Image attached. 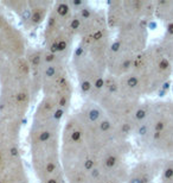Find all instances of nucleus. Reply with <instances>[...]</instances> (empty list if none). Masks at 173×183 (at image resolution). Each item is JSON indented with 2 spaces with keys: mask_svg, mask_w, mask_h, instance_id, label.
I'll use <instances>...</instances> for the list:
<instances>
[{
  "mask_svg": "<svg viewBox=\"0 0 173 183\" xmlns=\"http://www.w3.org/2000/svg\"><path fill=\"white\" fill-rule=\"evenodd\" d=\"M88 100L101 107L126 140L136 133L147 117V101L125 98L120 93L117 79L108 74L104 76L103 87Z\"/></svg>",
  "mask_w": 173,
  "mask_h": 183,
  "instance_id": "f03ea898",
  "label": "nucleus"
},
{
  "mask_svg": "<svg viewBox=\"0 0 173 183\" xmlns=\"http://www.w3.org/2000/svg\"><path fill=\"white\" fill-rule=\"evenodd\" d=\"M77 37L75 17L68 1H53L45 20L44 46L63 61H70L73 39Z\"/></svg>",
  "mask_w": 173,
  "mask_h": 183,
  "instance_id": "39448f33",
  "label": "nucleus"
},
{
  "mask_svg": "<svg viewBox=\"0 0 173 183\" xmlns=\"http://www.w3.org/2000/svg\"><path fill=\"white\" fill-rule=\"evenodd\" d=\"M129 71L140 81L145 94L149 95L159 90L168 81L172 75L173 66L165 57L158 44H153L136 55Z\"/></svg>",
  "mask_w": 173,
  "mask_h": 183,
  "instance_id": "0eeeda50",
  "label": "nucleus"
},
{
  "mask_svg": "<svg viewBox=\"0 0 173 183\" xmlns=\"http://www.w3.org/2000/svg\"><path fill=\"white\" fill-rule=\"evenodd\" d=\"M27 50L23 32L8 20L0 6V58L11 61L25 56Z\"/></svg>",
  "mask_w": 173,
  "mask_h": 183,
  "instance_id": "9b49d317",
  "label": "nucleus"
},
{
  "mask_svg": "<svg viewBox=\"0 0 173 183\" xmlns=\"http://www.w3.org/2000/svg\"><path fill=\"white\" fill-rule=\"evenodd\" d=\"M71 66L83 96L89 98L103 87L106 69L97 64L80 45L72 51Z\"/></svg>",
  "mask_w": 173,
  "mask_h": 183,
  "instance_id": "1a4fd4ad",
  "label": "nucleus"
},
{
  "mask_svg": "<svg viewBox=\"0 0 173 183\" xmlns=\"http://www.w3.org/2000/svg\"><path fill=\"white\" fill-rule=\"evenodd\" d=\"M147 150L162 156H173V127L139 137Z\"/></svg>",
  "mask_w": 173,
  "mask_h": 183,
  "instance_id": "f3484780",
  "label": "nucleus"
},
{
  "mask_svg": "<svg viewBox=\"0 0 173 183\" xmlns=\"http://www.w3.org/2000/svg\"><path fill=\"white\" fill-rule=\"evenodd\" d=\"M0 183H30L24 161H19L10 165L0 175Z\"/></svg>",
  "mask_w": 173,
  "mask_h": 183,
  "instance_id": "aec40b11",
  "label": "nucleus"
},
{
  "mask_svg": "<svg viewBox=\"0 0 173 183\" xmlns=\"http://www.w3.org/2000/svg\"><path fill=\"white\" fill-rule=\"evenodd\" d=\"M23 123L0 118V175L10 165L21 161L20 130Z\"/></svg>",
  "mask_w": 173,
  "mask_h": 183,
  "instance_id": "9d476101",
  "label": "nucleus"
},
{
  "mask_svg": "<svg viewBox=\"0 0 173 183\" xmlns=\"http://www.w3.org/2000/svg\"><path fill=\"white\" fill-rule=\"evenodd\" d=\"M110 44H112L110 29L108 26L94 31L84 37H81L78 43V45L86 54L104 69H106L107 56H108Z\"/></svg>",
  "mask_w": 173,
  "mask_h": 183,
  "instance_id": "ddd939ff",
  "label": "nucleus"
},
{
  "mask_svg": "<svg viewBox=\"0 0 173 183\" xmlns=\"http://www.w3.org/2000/svg\"><path fill=\"white\" fill-rule=\"evenodd\" d=\"M77 114L84 128L89 151L95 158L110 145L119 141H128L120 136L113 121L95 102L86 100Z\"/></svg>",
  "mask_w": 173,
  "mask_h": 183,
  "instance_id": "423d86ee",
  "label": "nucleus"
},
{
  "mask_svg": "<svg viewBox=\"0 0 173 183\" xmlns=\"http://www.w3.org/2000/svg\"><path fill=\"white\" fill-rule=\"evenodd\" d=\"M147 23L130 24L117 31L115 41L134 55H139L147 48Z\"/></svg>",
  "mask_w": 173,
  "mask_h": 183,
  "instance_id": "4468645a",
  "label": "nucleus"
},
{
  "mask_svg": "<svg viewBox=\"0 0 173 183\" xmlns=\"http://www.w3.org/2000/svg\"><path fill=\"white\" fill-rule=\"evenodd\" d=\"M154 17L166 24L173 23V0L154 1Z\"/></svg>",
  "mask_w": 173,
  "mask_h": 183,
  "instance_id": "412c9836",
  "label": "nucleus"
},
{
  "mask_svg": "<svg viewBox=\"0 0 173 183\" xmlns=\"http://www.w3.org/2000/svg\"><path fill=\"white\" fill-rule=\"evenodd\" d=\"M69 115L64 112L57 100L52 96H42L40 101L38 102L33 115H32V123L44 124V123H58L62 124L63 119Z\"/></svg>",
  "mask_w": 173,
  "mask_h": 183,
  "instance_id": "dca6fc26",
  "label": "nucleus"
},
{
  "mask_svg": "<svg viewBox=\"0 0 173 183\" xmlns=\"http://www.w3.org/2000/svg\"><path fill=\"white\" fill-rule=\"evenodd\" d=\"M53 1L50 0H27V14L21 23L25 30H34L46 20Z\"/></svg>",
  "mask_w": 173,
  "mask_h": 183,
  "instance_id": "a211bd4d",
  "label": "nucleus"
},
{
  "mask_svg": "<svg viewBox=\"0 0 173 183\" xmlns=\"http://www.w3.org/2000/svg\"><path fill=\"white\" fill-rule=\"evenodd\" d=\"M0 6L12 11L20 18V23L24 22L27 14V0H2Z\"/></svg>",
  "mask_w": 173,
  "mask_h": 183,
  "instance_id": "5701e85b",
  "label": "nucleus"
},
{
  "mask_svg": "<svg viewBox=\"0 0 173 183\" xmlns=\"http://www.w3.org/2000/svg\"><path fill=\"white\" fill-rule=\"evenodd\" d=\"M60 130L58 123H31L27 134L31 165L39 183H65L60 165Z\"/></svg>",
  "mask_w": 173,
  "mask_h": 183,
  "instance_id": "f257e3e1",
  "label": "nucleus"
},
{
  "mask_svg": "<svg viewBox=\"0 0 173 183\" xmlns=\"http://www.w3.org/2000/svg\"><path fill=\"white\" fill-rule=\"evenodd\" d=\"M160 167L159 162H141L129 170L126 183H152Z\"/></svg>",
  "mask_w": 173,
  "mask_h": 183,
  "instance_id": "6ab92c4d",
  "label": "nucleus"
},
{
  "mask_svg": "<svg viewBox=\"0 0 173 183\" xmlns=\"http://www.w3.org/2000/svg\"><path fill=\"white\" fill-rule=\"evenodd\" d=\"M109 29L119 31L130 24L147 23L154 18V1L149 0H117L108 5L106 13Z\"/></svg>",
  "mask_w": 173,
  "mask_h": 183,
  "instance_id": "6e6552de",
  "label": "nucleus"
},
{
  "mask_svg": "<svg viewBox=\"0 0 173 183\" xmlns=\"http://www.w3.org/2000/svg\"><path fill=\"white\" fill-rule=\"evenodd\" d=\"M171 127H173L172 101H147V117L135 134L141 137Z\"/></svg>",
  "mask_w": 173,
  "mask_h": 183,
  "instance_id": "f8f14e48",
  "label": "nucleus"
},
{
  "mask_svg": "<svg viewBox=\"0 0 173 183\" xmlns=\"http://www.w3.org/2000/svg\"><path fill=\"white\" fill-rule=\"evenodd\" d=\"M6 62H7V59H4V58H0V73L2 71V69H4V67H5V64H6Z\"/></svg>",
  "mask_w": 173,
  "mask_h": 183,
  "instance_id": "393cba45",
  "label": "nucleus"
},
{
  "mask_svg": "<svg viewBox=\"0 0 173 183\" xmlns=\"http://www.w3.org/2000/svg\"><path fill=\"white\" fill-rule=\"evenodd\" d=\"M95 164L78 114H69L60 130V165L67 183H91L90 171Z\"/></svg>",
  "mask_w": 173,
  "mask_h": 183,
  "instance_id": "20e7f679",
  "label": "nucleus"
},
{
  "mask_svg": "<svg viewBox=\"0 0 173 183\" xmlns=\"http://www.w3.org/2000/svg\"><path fill=\"white\" fill-rule=\"evenodd\" d=\"M158 45L161 49V51L164 52L165 57L173 66V23L166 24V32L161 42L158 43Z\"/></svg>",
  "mask_w": 173,
  "mask_h": 183,
  "instance_id": "4be33fe9",
  "label": "nucleus"
},
{
  "mask_svg": "<svg viewBox=\"0 0 173 183\" xmlns=\"http://www.w3.org/2000/svg\"><path fill=\"white\" fill-rule=\"evenodd\" d=\"M135 57L136 55L122 48L115 39L112 41L107 56V63H106L107 74L113 77L120 79L132 69Z\"/></svg>",
  "mask_w": 173,
  "mask_h": 183,
  "instance_id": "2eb2a0df",
  "label": "nucleus"
},
{
  "mask_svg": "<svg viewBox=\"0 0 173 183\" xmlns=\"http://www.w3.org/2000/svg\"><path fill=\"white\" fill-rule=\"evenodd\" d=\"M160 183H173V159L161 162Z\"/></svg>",
  "mask_w": 173,
  "mask_h": 183,
  "instance_id": "b1692460",
  "label": "nucleus"
},
{
  "mask_svg": "<svg viewBox=\"0 0 173 183\" xmlns=\"http://www.w3.org/2000/svg\"><path fill=\"white\" fill-rule=\"evenodd\" d=\"M34 98L26 59L7 61L0 73V118L23 123Z\"/></svg>",
  "mask_w": 173,
  "mask_h": 183,
  "instance_id": "7ed1b4c3",
  "label": "nucleus"
}]
</instances>
